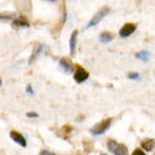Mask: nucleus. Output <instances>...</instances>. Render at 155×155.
Wrapping results in <instances>:
<instances>
[{
	"label": "nucleus",
	"instance_id": "nucleus-2",
	"mask_svg": "<svg viewBox=\"0 0 155 155\" xmlns=\"http://www.w3.org/2000/svg\"><path fill=\"white\" fill-rule=\"evenodd\" d=\"M110 13V8L109 7H102L100 9L98 12H97L94 16H93V18L91 19V21L87 23V26H85V28H91V27H94V26H97L98 23L102 21V18L105 17V16H107V14Z\"/></svg>",
	"mask_w": 155,
	"mask_h": 155
},
{
	"label": "nucleus",
	"instance_id": "nucleus-15",
	"mask_svg": "<svg viewBox=\"0 0 155 155\" xmlns=\"http://www.w3.org/2000/svg\"><path fill=\"white\" fill-rule=\"evenodd\" d=\"M132 155H146L143 153V150L142 149H136V150H133V153H132Z\"/></svg>",
	"mask_w": 155,
	"mask_h": 155
},
{
	"label": "nucleus",
	"instance_id": "nucleus-11",
	"mask_svg": "<svg viewBox=\"0 0 155 155\" xmlns=\"http://www.w3.org/2000/svg\"><path fill=\"white\" fill-rule=\"evenodd\" d=\"M136 57H137L138 60H141V61H147L149 57H150V53L147 51H141V52L136 53Z\"/></svg>",
	"mask_w": 155,
	"mask_h": 155
},
{
	"label": "nucleus",
	"instance_id": "nucleus-1",
	"mask_svg": "<svg viewBox=\"0 0 155 155\" xmlns=\"http://www.w3.org/2000/svg\"><path fill=\"white\" fill-rule=\"evenodd\" d=\"M107 149L114 155H128V147L124 143H119L115 140L110 138L107 141Z\"/></svg>",
	"mask_w": 155,
	"mask_h": 155
},
{
	"label": "nucleus",
	"instance_id": "nucleus-19",
	"mask_svg": "<svg viewBox=\"0 0 155 155\" xmlns=\"http://www.w3.org/2000/svg\"><path fill=\"white\" fill-rule=\"evenodd\" d=\"M27 92H28V93H31V94L34 93V91L31 89V85H27Z\"/></svg>",
	"mask_w": 155,
	"mask_h": 155
},
{
	"label": "nucleus",
	"instance_id": "nucleus-10",
	"mask_svg": "<svg viewBox=\"0 0 155 155\" xmlns=\"http://www.w3.org/2000/svg\"><path fill=\"white\" fill-rule=\"evenodd\" d=\"M76 38H78V31H72L71 38H70V51H71V56L75 54V48H76Z\"/></svg>",
	"mask_w": 155,
	"mask_h": 155
},
{
	"label": "nucleus",
	"instance_id": "nucleus-17",
	"mask_svg": "<svg viewBox=\"0 0 155 155\" xmlns=\"http://www.w3.org/2000/svg\"><path fill=\"white\" fill-rule=\"evenodd\" d=\"M40 155H56V154H53L51 151H48V150H43V151L40 153Z\"/></svg>",
	"mask_w": 155,
	"mask_h": 155
},
{
	"label": "nucleus",
	"instance_id": "nucleus-6",
	"mask_svg": "<svg viewBox=\"0 0 155 155\" xmlns=\"http://www.w3.org/2000/svg\"><path fill=\"white\" fill-rule=\"evenodd\" d=\"M11 138L13 140L14 142H17L18 145H21L22 147H26L27 146L26 138L23 137V136L19 133V132H17V130H12V132H11Z\"/></svg>",
	"mask_w": 155,
	"mask_h": 155
},
{
	"label": "nucleus",
	"instance_id": "nucleus-13",
	"mask_svg": "<svg viewBox=\"0 0 155 155\" xmlns=\"http://www.w3.org/2000/svg\"><path fill=\"white\" fill-rule=\"evenodd\" d=\"M13 26L14 27H27L28 26V22L27 21H25L23 18H21V19H16V21H13Z\"/></svg>",
	"mask_w": 155,
	"mask_h": 155
},
{
	"label": "nucleus",
	"instance_id": "nucleus-12",
	"mask_svg": "<svg viewBox=\"0 0 155 155\" xmlns=\"http://www.w3.org/2000/svg\"><path fill=\"white\" fill-rule=\"evenodd\" d=\"M41 51H43V45L39 44V45L35 48V49H34V53H32V56H31V58H30V64H32V62L35 61V58H36L39 54H40Z\"/></svg>",
	"mask_w": 155,
	"mask_h": 155
},
{
	"label": "nucleus",
	"instance_id": "nucleus-9",
	"mask_svg": "<svg viewBox=\"0 0 155 155\" xmlns=\"http://www.w3.org/2000/svg\"><path fill=\"white\" fill-rule=\"evenodd\" d=\"M113 39H114V35L111 32H107V31H105L100 35V41L102 43V44H109Z\"/></svg>",
	"mask_w": 155,
	"mask_h": 155
},
{
	"label": "nucleus",
	"instance_id": "nucleus-14",
	"mask_svg": "<svg viewBox=\"0 0 155 155\" xmlns=\"http://www.w3.org/2000/svg\"><path fill=\"white\" fill-rule=\"evenodd\" d=\"M128 78L129 79H132V80H137V79H140V74L138 72H129Z\"/></svg>",
	"mask_w": 155,
	"mask_h": 155
},
{
	"label": "nucleus",
	"instance_id": "nucleus-16",
	"mask_svg": "<svg viewBox=\"0 0 155 155\" xmlns=\"http://www.w3.org/2000/svg\"><path fill=\"white\" fill-rule=\"evenodd\" d=\"M13 17H16L14 14H0V18H5V19H9V18H13Z\"/></svg>",
	"mask_w": 155,
	"mask_h": 155
},
{
	"label": "nucleus",
	"instance_id": "nucleus-7",
	"mask_svg": "<svg viewBox=\"0 0 155 155\" xmlns=\"http://www.w3.org/2000/svg\"><path fill=\"white\" fill-rule=\"evenodd\" d=\"M60 67H61V69L64 70L65 72H67V74L74 70V66H72L71 61L67 60V58H61V60H60Z\"/></svg>",
	"mask_w": 155,
	"mask_h": 155
},
{
	"label": "nucleus",
	"instance_id": "nucleus-4",
	"mask_svg": "<svg viewBox=\"0 0 155 155\" xmlns=\"http://www.w3.org/2000/svg\"><path fill=\"white\" fill-rule=\"evenodd\" d=\"M88 78H89V74H88V71H87L84 67L76 66L75 74H74V79H75L76 83H84Z\"/></svg>",
	"mask_w": 155,
	"mask_h": 155
},
{
	"label": "nucleus",
	"instance_id": "nucleus-21",
	"mask_svg": "<svg viewBox=\"0 0 155 155\" xmlns=\"http://www.w3.org/2000/svg\"><path fill=\"white\" fill-rule=\"evenodd\" d=\"M101 155H106V154H101Z\"/></svg>",
	"mask_w": 155,
	"mask_h": 155
},
{
	"label": "nucleus",
	"instance_id": "nucleus-18",
	"mask_svg": "<svg viewBox=\"0 0 155 155\" xmlns=\"http://www.w3.org/2000/svg\"><path fill=\"white\" fill-rule=\"evenodd\" d=\"M27 116H28V118H38L39 115H38L36 113H28V114H27Z\"/></svg>",
	"mask_w": 155,
	"mask_h": 155
},
{
	"label": "nucleus",
	"instance_id": "nucleus-8",
	"mask_svg": "<svg viewBox=\"0 0 155 155\" xmlns=\"http://www.w3.org/2000/svg\"><path fill=\"white\" fill-rule=\"evenodd\" d=\"M141 147H142V150H146V151H151L155 147V140H153V138L143 140L141 143Z\"/></svg>",
	"mask_w": 155,
	"mask_h": 155
},
{
	"label": "nucleus",
	"instance_id": "nucleus-3",
	"mask_svg": "<svg viewBox=\"0 0 155 155\" xmlns=\"http://www.w3.org/2000/svg\"><path fill=\"white\" fill-rule=\"evenodd\" d=\"M111 125V119H104L102 122H100V123H97L96 125H93L91 129V133L93 134V136H98V134H102L105 133L106 130L109 129V127Z\"/></svg>",
	"mask_w": 155,
	"mask_h": 155
},
{
	"label": "nucleus",
	"instance_id": "nucleus-20",
	"mask_svg": "<svg viewBox=\"0 0 155 155\" xmlns=\"http://www.w3.org/2000/svg\"><path fill=\"white\" fill-rule=\"evenodd\" d=\"M0 85H2V79H0Z\"/></svg>",
	"mask_w": 155,
	"mask_h": 155
},
{
	"label": "nucleus",
	"instance_id": "nucleus-5",
	"mask_svg": "<svg viewBox=\"0 0 155 155\" xmlns=\"http://www.w3.org/2000/svg\"><path fill=\"white\" fill-rule=\"evenodd\" d=\"M136 28H137V26H136V23H125L124 26H122V28H120L119 31V36L120 38H128L132 34L136 31Z\"/></svg>",
	"mask_w": 155,
	"mask_h": 155
}]
</instances>
